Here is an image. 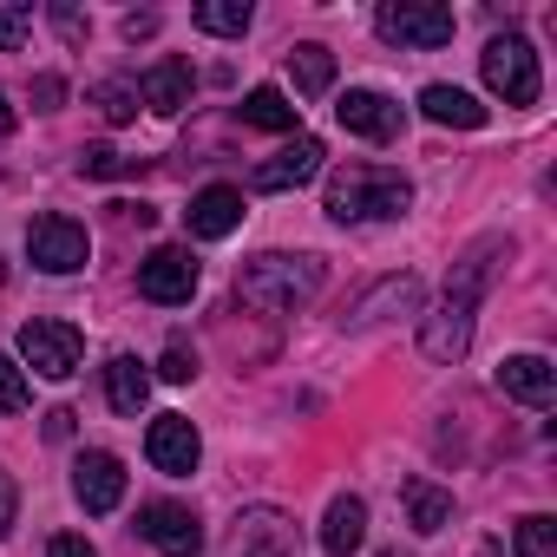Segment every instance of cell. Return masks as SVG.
<instances>
[{
	"label": "cell",
	"mask_w": 557,
	"mask_h": 557,
	"mask_svg": "<svg viewBox=\"0 0 557 557\" xmlns=\"http://www.w3.org/2000/svg\"><path fill=\"white\" fill-rule=\"evenodd\" d=\"M322 203H329L335 223H387V216H407L413 184L387 164H342V171H329Z\"/></svg>",
	"instance_id": "obj_1"
},
{
	"label": "cell",
	"mask_w": 557,
	"mask_h": 557,
	"mask_svg": "<svg viewBox=\"0 0 557 557\" xmlns=\"http://www.w3.org/2000/svg\"><path fill=\"white\" fill-rule=\"evenodd\" d=\"M322 256H283V249H269V256H256V262H243L236 269V296L249 302V309H269V315H289L296 302H309L315 289H322Z\"/></svg>",
	"instance_id": "obj_2"
},
{
	"label": "cell",
	"mask_w": 557,
	"mask_h": 557,
	"mask_svg": "<svg viewBox=\"0 0 557 557\" xmlns=\"http://www.w3.org/2000/svg\"><path fill=\"white\" fill-rule=\"evenodd\" d=\"M479 73H485L492 99H505V106H537V92H544V79H537V53H531L524 34H498V40H485Z\"/></svg>",
	"instance_id": "obj_3"
},
{
	"label": "cell",
	"mask_w": 557,
	"mask_h": 557,
	"mask_svg": "<svg viewBox=\"0 0 557 557\" xmlns=\"http://www.w3.org/2000/svg\"><path fill=\"white\" fill-rule=\"evenodd\" d=\"M374 27H381V40H394V47H413V53H433V47H446L453 40V8H440V0H387V8L374 14Z\"/></svg>",
	"instance_id": "obj_4"
},
{
	"label": "cell",
	"mask_w": 557,
	"mask_h": 557,
	"mask_svg": "<svg viewBox=\"0 0 557 557\" xmlns=\"http://www.w3.org/2000/svg\"><path fill=\"white\" fill-rule=\"evenodd\" d=\"M223 557H302V531H296L283 511L256 505V511H243V518L230 524Z\"/></svg>",
	"instance_id": "obj_5"
},
{
	"label": "cell",
	"mask_w": 557,
	"mask_h": 557,
	"mask_svg": "<svg viewBox=\"0 0 557 557\" xmlns=\"http://www.w3.org/2000/svg\"><path fill=\"white\" fill-rule=\"evenodd\" d=\"M79 355H86V342H79L73 322H47V315H34V322L21 329V361H27L34 374H47V381H66V374L79 368Z\"/></svg>",
	"instance_id": "obj_6"
},
{
	"label": "cell",
	"mask_w": 557,
	"mask_h": 557,
	"mask_svg": "<svg viewBox=\"0 0 557 557\" xmlns=\"http://www.w3.org/2000/svg\"><path fill=\"white\" fill-rule=\"evenodd\" d=\"M138 296H145V302H158V309L190 302V296H197V256H190V249H177V243L151 249V256L138 262Z\"/></svg>",
	"instance_id": "obj_7"
},
{
	"label": "cell",
	"mask_w": 557,
	"mask_h": 557,
	"mask_svg": "<svg viewBox=\"0 0 557 557\" xmlns=\"http://www.w3.org/2000/svg\"><path fill=\"white\" fill-rule=\"evenodd\" d=\"M27 256H34L47 275H73V269H86V256H92L86 223H73V216H34V223H27Z\"/></svg>",
	"instance_id": "obj_8"
},
{
	"label": "cell",
	"mask_w": 557,
	"mask_h": 557,
	"mask_svg": "<svg viewBox=\"0 0 557 557\" xmlns=\"http://www.w3.org/2000/svg\"><path fill=\"white\" fill-rule=\"evenodd\" d=\"M138 537L158 544L164 557H203V531H197V518H190L184 505H171V498L138 505Z\"/></svg>",
	"instance_id": "obj_9"
},
{
	"label": "cell",
	"mask_w": 557,
	"mask_h": 557,
	"mask_svg": "<svg viewBox=\"0 0 557 557\" xmlns=\"http://www.w3.org/2000/svg\"><path fill=\"white\" fill-rule=\"evenodd\" d=\"M322 158H329V151H322V138L296 132V138H289L283 151H275V158H262V164L249 171V184H256V190H302V184L322 171Z\"/></svg>",
	"instance_id": "obj_10"
},
{
	"label": "cell",
	"mask_w": 557,
	"mask_h": 557,
	"mask_svg": "<svg viewBox=\"0 0 557 557\" xmlns=\"http://www.w3.org/2000/svg\"><path fill=\"white\" fill-rule=\"evenodd\" d=\"M145 453H151V466H158L164 479H190V472H197L203 440H197V426H190L184 413H158V420H151V433H145Z\"/></svg>",
	"instance_id": "obj_11"
},
{
	"label": "cell",
	"mask_w": 557,
	"mask_h": 557,
	"mask_svg": "<svg viewBox=\"0 0 557 557\" xmlns=\"http://www.w3.org/2000/svg\"><path fill=\"white\" fill-rule=\"evenodd\" d=\"M335 119H342V132H355V138H368V145H387V138H400V106H394L387 92H368V86H355V92H342V106H335Z\"/></svg>",
	"instance_id": "obj_12"
},
{
	"label": "cell",
	"mask_w": 557,
	"mask_h": 557,
	"mask_svg": "<svg viewBox=\"0 0 557 557\" xmlns=\"http://www.w3.org/2000/svg\"><path fill=\"white\" fill-rule=\"evenodd\" d=\"M498 256H511V243H505V236H479V243H472V249L453 262V275H446V302H459V309H479V296H485V283H492Z\"/></svg>",
	"instance_id": "obj_13"
},
{
	"label": "cell",
	"mask_w": 557,
	"mask_h": 557,
	"mask_svg": "<svg viewBox=\"0 0 557 557\" xmlns=\"http://www.w3.org/2000/svg\"><path fill=\"white\" fill-rule=\"evenodd\" d=\"M73 498L99 518V511H119V498H125V466L112 459V453H79V466H73Z\"/></svg>",
	"instance_id": "obj_14"
},
{
	"label": "cell",
	"mask_w": 557,
	"mask_h": 557,
	"mask_svg": "<svg viewBox=\"0 0 557 557\" xmlns=\"http://www.w3.org/2000/svg\"><path fill=\"white\" fill-rule=\"evenodd\" d=\"M184 223H190V236H203V243H223V236L243 223V190H236V184H203V190L190 197Z\"/></svg>",
	"instance_id": "obj_15"
},
{
	"label": "cell",
	"mask_w": 557,
	"mask_h": 557,
	"mask_svg": "<svg viewBox=\"0 0 557 557\" xmlns=\"http://www.w3.org/2000/svg\"><path fill=\"white\" fill-rule=\"evenodd\" d=\"M466 348H472V309L440 302V309L420 322V355H426V361H440V368H453Z\"/></svg>",
	"instance_id": "obj_16"
},
{
	"label": "cell",
	"mask_w": 557,
	"mask_h": 557,
	"mask_svg": "<svg viewBox=\"0 0 557 557\" xmlns=\"http://www.w3.org/2000/svg\"><path fill=\"white\" fill-rule=\"evenodd\" d=\"M498 394H505V400H524V407H550L557 368H550L544 355H511V361L498 368Z\"/></svg>",
	"instance_id": "obj_17"
},
{
	"label": "cell",
	"mask_w": 557,
	"mask_h": 557,
	"mask_svg": "<svg viewBox=\"0 0 557 557\" xmlns=\"http://www.w3.org/2000/svg\"><path fill=\"white\" fill-rule=\"evenodd\" d=\"M190 60H158L151 73H145V86H138V99L158 112V119H177L184 106H190Z\"/></svg>",
	"instance_id": "obj_18"
},
{
	"label": "cell",
	"mask_w": 557,
	"mask_h": 557,
	"mask_svg": "<svg viewBox=\"0 0 557 557\" xmlns=\"http://www.w3.org/2000/svg\"><path fill=\"white\" fill-rule=\"evenodd\" d=\"M106 400H112V413H125V420L145 413V400H151V374H145L138 355H112V361H106Z\"/></svg>",
	"instance_id": "obj_19"
},
{
	"label": "cell",
	"mask_w": 557,
	"mask_h": 557,
	"mask_svg": "<svg viewBox=\"0 0 557 557\" xmlns=\"http://www.w3.org/2000/svg\"><path fill=\"white\" fill-rule=\"evenodd\" d=\"M361 544H368V505L342 492V498L329 505V518H322V550H329V557H348V550H361Z\"/></svg>",
	"instance_id": "obj_20"
},
{
	"label": "cell",
	"mask_w": 557,
	"mask_h": 557,
	"mask_svg": "<svg viewBox=\"0 0 557 557\" xmlns=\"http://www.w3.org/2000/svg\"><path fill=\"white\" fill-rule=\"evenodd\" d=\"M420 112H426L433 125H453V132H479V125H485V106H479L472 92H459V86H426V92H420Z\"/></svg>",
	"instance_id": "obj_21"
},
{
	"label": "cell",
	"mask_w": 557,
	"mask_h": 557,
	"mask_svg": "<svg viewBox=\"0 0 557 557\" xmlns=\"http://www.w3.org/2000/svg\"><path fill=\"white\" fill-rule=\"evenodd\" d=\"M400 498H407V524H413L420 537H433V531L453 524V492H440L433 479H407Z\"/></svg>",
	"instance_id": "obj_22"
},
{
	"label": "cell",
	"mask_w": 557,
	"mask_h": 557,
	"mask_svg": "<svg viewBox=\"0 0 557 557\" xmlns=\"http://www.w3.org/2000/svg\"><path fill=\"white\" fill-rule=\"evenodd\" d=\"M236 119L243 125H256V132H296V119H302V106H289L275 86H256L243 106H236Z\"/></svg>",
	"instance_id": "obj_23"
},
{
	"label": "cell",
	"mask_w": 557,
	"mask_h": 557,
	"mask_svg": "<svg viewBox=\"0 0 557 557\" xmlns=\"http://www.w3.org/2000/svg\"><path fill=\"white\" fill-rule=\"evenodd\" d=\"M289 79H296V92H329L335 86V53L329 47H315V40H302L296 53H289Z\"/></svg>",
	"instance_id": "obj_24"
},
{
	"label": "cell",
	"mask_w": 557,
	"mask_h": 557,
	"mask_svg": "<svg viewBox=\"0 0 557 557\" xmlns=\"http://www.w3.org/2000/svg\"><path fill=\"white\" fill-rule=\"evenodd\" d=\"M190 21L203 34H216V40H243L249 34V0H197Z\"/></svg>",
	"instance_id": "obj_25"
},
{
	"label": "cell",
	"mask_w": 557,
	"mask_h": 557,
	"mask_svg": "<svg viewBox=\"0 0 557 557\" xmlns=\"http://www.w3.org/2000/svg\"><path fill=\"white\" fill-rule=\"evenodd\" d=\"M413 302H420V283H413V275H394V283H381V289H374V296L348 315V322L361 329V322H374L381 309H413Z\"/></svg>",
	"instance_id": "obj_26"
},
{
	"label": "cell",
	"mask_w": 557,
	"mask_h": 557,
	"mask_svg": "<svg viewBox=\"0 0 557 557\" xmlns=\"http://www.w3.org/2000/svg\"><path fill=\"white\" fill-rule=\"evenodd\" d=\"M511 550H518V557H557V518H544V511H531V518L518 524V537H511Z\"/></svg>",
	"instance_id": "obj_27"
},
{
	"label": "cell",
	"mask_w": 557,
	"mask_h": 557,
	"mask_svg": "<svg viewBox=\"0 0 557 557\" xmlns=\"http://www.w3.org/2000/svg\"><path fill=\"white\" fill-rule=\"evenodd\" d=\"M92 99H99V112H106L112 125H125V119L138 112V79H99Z\"/></svg>",
	"instance_id": "obj_28"
},
{
	"label": "cell",
	"mask_w": 557,
	"mask_h": 557,
	"mask_svg": "<svg viewBox=\"0 0 557 557\" xmlns=\"http://www.w3.org/2000/svg\"><path fill=\"white\" fill-rule=\"evenodd\" d=\"M27 34H34V8H14V0H0V53H14Z\"/></svg>",
	"instance_id": "obj_29"
},
{
	"label": "cell",
	"mask_w": 557,
	"mask_h": 557,
	"mask_svg": "<svg viewBox=\"0 0 557 557\" xmlns=\"http://www.w3.org/2000/svg\"><path fill=\"white\" fill-rule=\"evenodd\" d=\"M79 171H86V177H119V171H132V158H119L112 145H86V151H79Z\"/></svg>",
	"instance_id": "obj_30"
},
{
	"label": "cell",
	"mask_w": 557,
	"mask_h": 557,
	"mask_svg": "<svg viewBox=\"0 0 557 557\" xmlns=\"http://www.w3.org/2000/svg\"><path fill=\"white\" fill-rule=\"evenodd\" d=\"M21 407H27V374L0 355V413H21Z\"/></svg>",
	"instance_id": "obj_31"
},
{
	"label": "cell",
	"mask_w": 557,
	"mask_h": 557,
	"mask_svg": "<svg viewBox=\"0 0 557 557\" xmlns=\"http://www.w3.org/2000/svg\"><path fill=\"white\" fill-rule=\"evenodd\" d=\"M53 27H60V34H66V40H73V47H79V40H86V34H92V21H86V14H79V8H66V0H60V8H53Z\"/></svg>",
	"instance_id": "obj_32"
},
{
	"label": "cell",
	"mask_w": 557,
	"mask_h": 557,
	"mask_svg": "<svg viewBox=\"0 0 557 557\" xmlns=\"http://www.w3.org/2000/svg\"><path fill=\"white\" fill-rule=\"evenodd\" d=\"M158 374H164V381H190V374H197V355H190V348H171Z\"/></svg>",
	"instance_id": "obj_33"
},
{
	"label": "cell",
	"mask_w": 557,
	"mask_h": 557,
	"mask_svg": "<svg viewBox=\"0 0 557 557\" xmlns=\"http://www.w3.org/2000/svg\"><path fill=\"white\" fill-rule=\"evenodd\" d=\"M47 557H99V550H92V537L66 531V537H53V544H47Z\"/></svg>",
	"instance_id": "obj_34"
},
{
	"label": "cell",
	"mask_w": 557,
	"mask_h": 557,
	"mask_svg": "<svg viewBox=\"0 0 557 557\" xmlns=\"http://www.w3.org/2000/svg\"><path fill=\"white\" fill-rule=\"evenodd\" d=\"M34 99H40V106H47V112H53V106H60V99H66V86H60V79H53V73H40V79H34Z\"/></svg>",
	"instance_id": "obj_35"
},
{
	"label": "cell",
	"mask_w": 557,
	"mask_h": 557,
	"mask_svg": "<svg viewBox=\"0 0 557 557\" xmlns=\"http://www.w3.org/2000/svg\"><path fill=\"white\" fill-rule=\"evenodd\" d=\"M158 34V14H125V40H151Z\"/></svg>",
	"instance_id": "obj_36"
},
{
	"label": "cell",
	"mask_w": 557,
	"mask_h": 557,
	"mask_svg": "<svg viewBox=\"0 0 557 557\" xmlns=\"http://www.w3.org/2000/svg\"><path fill=\"white\" fill-rule=\"evenodd\" d=\"M14 505H21V498H14V479H8V472H0V531H8V524H14Z\"/></svg>",
	"instance_id": "obj_37"
},
{
	"label": "cell",
	"mask_w": 557,
	"mask_h": 557,
	"mask_svg": "<svg viewBox=\"0 0 557 557\" xmlns=\"http://www.w3.org/2000/svg\"><path fill=\"white\" fill-rule=\"evenodd\" d=\"M66 433H73V413H66V407H53V413H47V440H66Z\"/></svg>",
	"instance_id": "obj_38"
},
{
	"label": "cell",
	"mask_w": 557,
	"mask_h": 557,
	"mask_svg": "<svg viewBox=\"0 0 557 557\" xmlns=\"http://www.w3.org/2000/svg\"><path fill=\"white\" fill-rule=\"evenodd\" d=\"M14 132V106H8V92H0V138Z\"/></svg>",
	"instance_id": "obj_39"
},
{
	"label": "cell",
	"mask_w": 557,
	"mask_h": 557,
	"mask_svg": "<svg viewBox=\"0 0 557 557\" xmlns=\"http://www.w3.org/2000/svg\"><path fill=\"white\" fill-rule=\"evenodd\" d=\"M0 283H8V262H0Z\"/></svg>",
	"instance_id": "obj_40"
},
{
	"label": "cell",
	"mask_w": 557,
	"mask_h": 557,
	"mask_svg": "<svg viewBox=\"0 0 557 557\" xmlns=\"http://www.w3.org/2000/svg\"><path fill=\"white\" fill-rule=\"evenodd\" d=\"M381 557H400V550H381Z\"/></svg>",
	"instance_id": "obj_41"
}]
</instances>
